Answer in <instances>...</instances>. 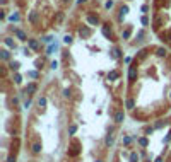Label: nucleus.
I'll return each instance as SVG.
<instances>
[{"mask_svg":"<svg viewBox=\"0 0 171 162\" xmlns=\"http://www.w3.org/2000/svg\"><path fill=\"white\" fill-rule=\"evenodd\" d=\"M29 44H31V46H33V48H38V43H36V41H33V39H31V41H29Z\"/></svg>","mask_w":171,"mask_h":162,"instance_id":"obj_1","label":"nucleus"}]
</instances>
